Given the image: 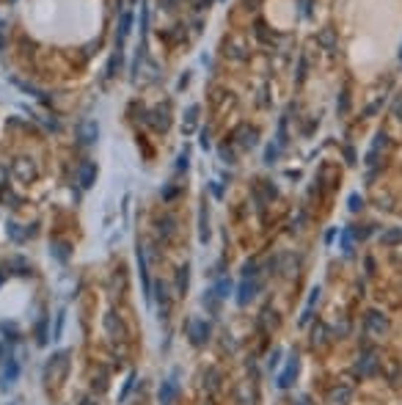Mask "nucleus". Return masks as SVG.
Listing matches in <instances>:
<instances>
[{"label":"nucleus","instance_id":"9b49d317","mask_svg":"<svg viewBox=\"0 0 402 405\" xmlns=\"http://www.w3.org/2000/svg\"><path fill=\"white\" fill-rule=\"evenodd\" d=\"M380 240H383L386 245H391V243H400V240H402V232H400V229H391V232H386Z\"/></svg>","mask_w":402,"mask_h":405},{"label":"nucleus","instance_id":"a211bd4d","mask_svg":"<svg viewBox=\"0 0 402 405\" xmlns=\"http://www.w3.org/2000/svg\"><path fill=\"white\" fill-rule=\"evenodd\" d=\"M344 157H347V163L353 166L355 163V155H353V146H344Z\"/></svg>","mask_w":402,"mask_h":405},{"label":"nucleus","instance_id":"1a4fd4ad","mask_svg":"<svg viewBox=\"0 0 402 405\" xmlns=\"http://www.w3.org/2000/svg\"><path fill=\"white\" fill-rule=\"evenodd\" d=\"M177 287H179V295H185V292H188V268L179 270V276H177Z\"/></svg>","mask_w":402,"mask_h":405},{"label":"nucleus","instance_id":"7ed1b4c3","mask_svg":"<svg viewBox=\"0 0 402 405\" xmlns=\"http://www.w3.org/2000/svg\"><path fill=\"white\" fill-rule=\"evenodd\" d=\"M367 331H369V334H386V331H389V320H386V314H380V311H369V314H367Z\"/></svg>","mask_w":402,"mask_h":405},{"label":"nucleus","instance_id":"20e7f679","mask_svg":"<svg viewBox=\"0 0 402 405\" xmlns=\"http://www.w3.org/2000/svg\"><path fill=\"white\" fill-rule=\"evenodd\" d=\"M295 378H298V356H290L287 370L281 372V378H278V386H281V389L292 386V383H295Z\"/></svg>","mask_w":402,"mask_h":405},{"label":"nucleus","instance_id":"f257e3e1","mask_svg":"<svg viewBox=\"0 0 402 405\" xmlns=\"http://www.w3.org/2000/svg\"><path fill=\"white\" fill-rule=\"evenodd\" d=\"M188 334H190V342H193V345H204V342L209 339V322L193 320L188 325Z\"/></svg>","mask_w":402,"mask_h":405},{"label":"nucleus","instance_id":"ddd939ff","mask_svg":"<svg viewBox=\"0 0 402 405\" xmlns=\"http://www.w3.org/2000/svg\"><path fill=\"white\" fill-rule=\"evenodd\" d=\"M14 378H17V364L6 361V383H14Z\"/></svg>","mask_w":402,"mask_h":405},{"label":"nucleus","instance_id":"aec40b11","mask_svg":"<svg viewBox=\"0 0 402 405\" xmlns=\"http://www.w3.org/2000/svg\"><path fill=\"white\" fill-rule=\"evenodd\" d=\"M400 61H402V50H400Z\"/></svg>","mask_w":402,"mask_h":405},{"label":"nucleus","instance_id":"4468645a","mask_svg":"<svg viewBox=\"0 0 402 405\" xmlns=\"http://www.w3.org/2000/svg\"><path fill=\"white\" fill-rule=\"evenodd\" d=\"M347 91H342V97H339V113H347Z\"/></svg>","mask_w":402,"mask_h":405},{"label":"nucleus","instance_id":"9d476101","mask_svg":"<svg viewBox=\"0 0 402 405\" xmlns=\"http://www.w3.org/2000/svg\"><path fill=\"white\" fill-rule=\"evenodd\" d=\"M229 292H231V281H229V279L218 281V287H215V295H218V298H226Z\"/></svg>","mask_w":402,"mask_h":405},{"label":"nucleus","instance_id":"dca6fc26","mask_svg":"<svg viewBox=\"0 0 402 405\" xmlns=\"http://www.w3.org/2000/svg\"><path fill=\"white\" fill-rule=\"evenodd\" d=\"M350 209H353V212H355V209H361V196H355V193L350 196Z\"/></svg>","mask_w":402,"mask_h":405},{"label":"nucleus","instance_id":"f03ea898","mask_svg":"<svg viewBox=\"0 0 402 405\" xmlns=\"http://www.w3.org/2000/svg\"><path fill=\"white\" fill-rule=\"evenodd\" d=\"M256 290H259V284H256L254 276L243 279V284H240V295H237V304H240V306L251 304V301H254V295H256Z\"/></svg>","mask_w":402,"mask_h":405},{"label":"nucleus","instance_id":"f3484780","mask_svg":"<svg viewBox=\"0 0 402 405\" xmlns=\"http://www.w3.org/2000/svg\"><path fill=\"white\" fill-rule=\"evenodd\" d=\"M276 152H278L276 146H267V152H265V160H267V163H273V160H276Z\"/></svg>","mask_w":402,"mask_h":405},{"label":"nucleus","instance_id":"2eb2a0df","mask_svg":"<svg viewBox=\"0 0 402 405\" xmlns=\"http://www.w3.org/2000/svg\"><path fill=\"white\" fill-rule=\"evenodd\" d=\"M394 116H397V121H402V94L397 97V102H394Z\"/></svg>","mask_w":402,"mask_h":405},{"label":"nucleus","instance_id":"6ab92c4d","mask_svg":"<svg viewBox=\"0 0 402 405\" xmlns=\"http://www.w3.org/2000/svg\"><path fill=\"white\" fill-rule=\"evenodd\" d=\"M3 179H6V171H3V168H0V182H3Z\"/></svg>","mask_w":402,"mask_h":405},{"label":"nucleus","instance_id":"0eeeda50","mask_svg":"<svg viewBox=\"0 0 402 405\" xmlns=\"http://www.w3.org/2000/svg\"><path fill=\"white\" fill-rule=\"evenodd\" d=\"M130 25H132V14H121V22H118V47L124 42V36L130 33Z\"/></svg>","mask_w":402,"mask_h":405},{"label":"nucleus","instance_id":"423d86ee","mask_svg":"<svg viewBox=\"0 0 402 405\" xmlns=\"http://www.w3.org/2000/svg\"><path fill=\"white\" fill-rule=\"evenodd\" d=\"M80 185L83 188L94 185V166H91V163H83V166H80Z\"/></svg>","mask_w":402,"mask_h":405},{"label":"nucleus","instance_id":"6e6552de","mask_svg":"<svg viewBox=\"0 0 402 405\" xmlns=\"http://www.w3.org/2000/svg\"><path fill=\"white\" fill-rule=\"evenodd\" d=\"M83 141L86 143L97 141V124H94V121H86V124H83Z\"/></svg>","mask_w":402,"mask_h":405},{"label":"nucleus","instance_id":"f8f14e48","mask_svg":"<svg viewBox=\"0 0 402 405\" xmlns=\"http://www.w3.org/2000/svg\"><path fill=\"white\" fill-rule=\"evenodd\" d=\"M171 397H174V389H171V383H166V386H163V392H160L163 405H171Z\"/></svg>","mask_w":402,"mask_h":405},{"label":"nucleus","instance_id":"39448f33","mask_svg":"<svg viewBox=\"0 0 402 405\" xmlns=\"http://www.w3.org/2000/svg\"><path fill=\"white\" fill-rule=\"evenodd\" d=\"M328 400H331V403H336V405H347L350 400H353V389H347V386H336L331 394H328Z\"/></svg>","mask_w":402,"mask_h":405}]
</instances>
